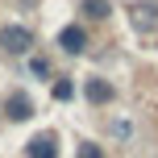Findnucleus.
Returning <instances> with one entry per match:
<instances>
[{"label": "nucleus", "instance_id": "obj_1", "mask_svg": "<svg viewBox=\"0 0 158 158\" xmlns=\"http://www.w3.org/2000/svg\"><path fill=\"white\" fill-rule=\"evenodd\" d=\"M29 46H33V33L25 29V25H8V29H4V50H13V54H25Z\"/></svg>", "mask_w": 158, "mask_h": 158}, {"label": "nucleus", "instance_id": "obj_2", "mask_svg": "<svg viewBox=\"0 0 158 158\" xmlns=\"http://www.w3.org/2000/svg\"><path fill=\"white\" fill-rule=\"evenodd\" d=\"M71 96H75V83L71 79H58L54 83V100H71Z\"/></svg>", "mask_w": 158, "mask_h": 158}]
</instances>
